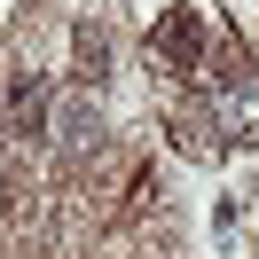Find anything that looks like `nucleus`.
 <instances>
[{"label": "nucleus", "instance_id": "f257e3e1", "mask_svg": "<svg viewBox=\"0 0 259 259\" xmlns=\"http://www.w3.org/2000/svg\"><path fill=\"white\" fill-rule=\"evenodd\" d=\"M149 55H157L165 71H204L212 63V55H204V24H196L189 8H173V16L149 32Z\"/></svg>", "mask_w": 259, "mask_h": 259}]
</instances>
